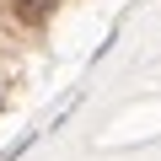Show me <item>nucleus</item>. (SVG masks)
<instances>
[{
	"mask_svg": "<svg viewBox=\"0 0 161 161\" xmlns=\"http://www.w3.org/2000/svg\"><path fill=\"white\" fill-rule=\"evenodd\" d=\"M54 6H59V0H11V16H16L22 27H43V22L54 16Z\"/></svg>",
	"mask_w": 161,
	"mask_h": 161,
	"instance_id": "obj_1",
	"label": "nucleus"
}]
</instances>
